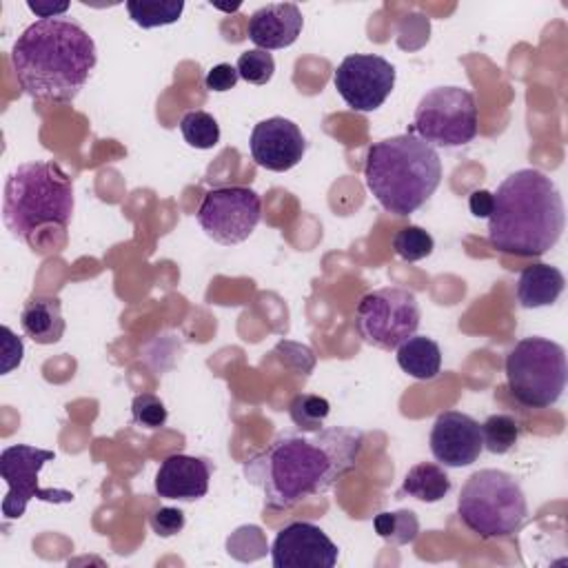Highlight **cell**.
Here are the masks:
<instances>
[{
    "label": "cell",
    "instance_id": "8",
    "mask_svg": "<svg viewBox=\"0 0 568 568\" xmlns=\"http://www.w3.org/2000/svg\"><path fill=\"white\" fill-rule=\"evenodd\" d=\"M479 113L475 95L464 87H435L415 106L408 133L430 146H462L475 140Z\"/></svg>",
    "mask_w": 568,
    "mask_h": 568
},
{
    "label": "cell",
    "instance_id": "25",
    "mask_svg": "<svg viewBox=\"0 0 568 568\" xmlns=\"http://www.w3.org/2000/svg\"><path fill=\"white\" fill-rule=\"evenodd\" d=\"M519 439V424L506 413H495L481 424L484 448L493 455L508 453Z\"/></svg>",
    "mask_w": 568,
    "mask_h": 568
},
{
    "label": "cell",
    "instance_id": "27",
    "mask_svg": "<svg viewBox=\"0 0 568 568\" xmlns=\"http://www.w3.org/2000/svg\"><path fill=\"white\" fill-rule=\"evenodd\" d=\"M433 248H435L433 235L415 224L399 229L393 237V251L404 262H419V260L428 257L433 253Z\"/></svg>",
    "mask_w": 568,
    "mask_h": 568
},
{
    "label": "cell",
    "instance_id": "21",
    "mask_svg": "<svg viewBox=\"0 0 568 568\" xmlns=\"http://www.w3.org/2000/svg\"><path fill=\"white\" fill-rule=\"evenodd\" d=\"M448 490H450V477L446 475L444 466L433 462H419L406 473L399 495H408L419 501L435 504L444 499Z\"/></svg>",
    "mask_w": 568,
    "mask_h": 568
},
{
    "label": "cell",
    "instance_id": "1",
    "mask_svg": "<svg viewBox=\"0 0 568 568\" xmlns=\"http://www.w3.org/2000/svg\"><path fill=\"white\" fill-rule=\"evenodd\" d=\"M364 435L351 426L284 430L242 466L244 479L260 488L266 508L286 510L328 493L357 466Z\"/></svg>",
    "mask_w": 568,
    "mask_h": 568
},
{
    "label": "cell",
    "instance_id": "12",
    "mask_svg": "<svg viewBox=\"0 0 568 568\" xmlns=\"http://www.w3.org/2000/svg\"><path fill=\"white\" fill-rule=\"evenodd\" d=\"M333 84L353 111L371 113L390 95L395 87V67L375 53H351L337 64Z\"/></svg>",
    "mask_w": 568,
    "mask_h": 568
},
{
    "label": "cell",
    "instance_id": "11",
    "mask_svg": "<svg viewBox=\"0 0 568 568\" xmlns=\"http://www.w3.org/2000/svg\"><path fill=\"white\" fill-rule=\"evenodd\" d=\"M195 220L213 242L240 244L262 220V197L248 186H217L204 193Z\"/></svg>",
    "mask_w": 568,
    "mask_h": 568
},
{
    "label": "cell",
    "instance_id": "24",
    "mask_svg": "<svg viewBox=\"0 0 568 568\" xmlns=\"http://www.w3.org/2000/svg\"><path fill=\"white\" fill-rule=\"evenodd\" d=\"M328 413H331L328 399L322 395H313V393H300L288 404V415H291L293 424L306 433L320 430L324 426Z\"/></svg>",
    "mask_w": 568,
    "mask_h": 568
},
{
    "label": "cell",
    "instance_id": "28",
    "mask_svg": "<svg viewBox=\"0 0 568 568\" xmlns=\"http://www.w3.org/2000/svg\"><path fill=\"white\" fill-rule=\"evenodd\" d=\"M237 75L251 84H266L273 78L275 71V60L268 51L264 49H251L240 53L237 62H235Z\"/></svg>",
    "mask_w": 568,
    "mask_h": 568
},
{
    "label": "cell",
    "instance_id": "30",
    "mask_svg": "<svg viewBox=\"0 0 568 568\" xmlns=\"http://www.w3.org/2000/svg\"><path fill=\"white\" fill-rule=\"evenodd\" d=\"M153 532L158 537H173L178 535L184 524H186V517L180 508H173V506H160L158 510H153L151 519H149Z\"/></svg>",
    "mask_w": 568,
    "mask_h": 568
},
{
    "label": "cell",
    "instance_id": "9",
    "mask_svg": "<svg viewBox=\"0 0 568 568\" xmlns=\"http://www.w3.org/2000/svg\"><path fill=\"white\" fill-rule=\"evenodd\" d=\"M419 302L402 286H384L366 293L355 308V328L359 337L379 348L395 351L419 328Z\"/></svg>",
    "mask_w": 568,
    "mask_h": 568
},
{
    "label": "cell",
    "instance_id": "29",
    "mask_svg": "<svg viewBox=\"0 0 568 568\" xmlns=\"http://www.w3.org/2000/svg\"><path fill=\"white\" fill-rule=\"evenodd\" d=\"M131 417L138 426L144 428H162L169 419V410L164 402L153 393H140L131 402Z\"/></svg>",
    "mask_w": 568,
    "mask_h": 568
},
{
    "label": "cell",
    "instance_id": "14",
    "mask_svg": "<svg viewBox=\"0 0 568 568\" xmlns=\"http://www.w3.org/2000/svg\"><path fill=\"white\" fill-rule=\"evenodd\" d=\"M428 444L442 466L464 468L475 464L484 450L481 426L468 413L444 410L433 422Z\"/></svg>",
    "mask_w": 568,
    "mask_h": 568
},
{
    "label": "cell",
    "instance_id": "10",
    "mask_svg": "<svg viewBox=\"0 0 568 568\" xmlns=\"http://www.w3.org/2000/svg\"><path fill=\"white\" fill-rule=\"evenodd\" d=\"M55 459L53 450L36 448L29 444H13L0 453V475L9 490L2 499L4 521L20 519L31 499L49 504H71L75 495L64 488H40L38 475L47 462Z\"/></svg>",
    "mask_w": 568,
    "mask_h": 568
},
{
    "label": "cell",
    "instance_id": "22",
    "mask_svg": "<svg viewBox=\"0 0 568 568\" xmlns=\"http://www.w3.org/2000/svg\"><path fill=\"white\" fill-rule=\"evenodd\" d=\"M129 18L142 29L166 27L180 20L184 11L182 0H129L126 2Z\"/></svg>",
    "mask_w": 568,
    "mask_h": 568
},
{
    "label": "cell",
    "instance_id": "13",
    "mask_svg": "<svg viewBox=\"0 0 568 568\" xmlns=\"http://www.w3.org/2000/svg\"><path fill=\"white\" fill-rule=\"evenodd\" d=\"M339 548L311 521L286 524L271 544L273 568H333Z\"/></svg>",
    "mask_w": 568,
    "mask_h": 568
},
{
    "label": "cell",
    "instance_id": "3",
    "mask_svg": "<svg viewBox=\"0 0 568 568\" xmlns=\"http://www.w3.org/2000/svg\"><path fill=\"white\" fill-rule=\"evenodd\" d=\"M564 224L561 193L539 169H517L493 193L488 242L499 253L539 257L559 242Z\"/></svg>",
    "mask_w": 568,
    "mask_h": 568
},
{
    "label": "cell",
    "instance_id": "17",
    "mask_svg": "<svg viewBox=\"0 0 568 568\" xmlns=\"http://www.w3.org/2000/svg\"><path fill=\"white\" fill-rule=\"evenodd\" d=\"M304 27L302 11L295 2H271L255 9L248 18V40L264 51L291 47Z\"/></svg>",
    "mask_w": 568,
    "mask_h": 568
},
{
    "label": "cell",
    "instance_id": "15",
    "mask_svg": "<svg viewBox=\"0 0 568 568\" xmlns=\"http://www.w3.org/2000/svg\"><path fill=\"white\" fill-rule=\"evenodd\" d=\"M248 146L257 166L282 173L300 164L306 153V138L293 120L273 115L253 126Z\"/></svg>",
    "mask_w": 568,
    "mask_h": 568
},
{
    "label": "cell",
    "instance_id": "34",
    "mask_svg": "<svg viewBox=\"0 0 568 568\" xmlns=\"http://www.w3.org/2000/svg\"><path fill=\"white\" fill-rule=\"evenodd\" d=\"M27 7L40 18V20H44V18H62V13L64 11H69V2H58V4H53V2H27Z\"/></svg>",
    "mask_w": 568,
    "mask_h": 568
},
{
    "label": "cell",
    "instance_id": "4",
    "mask_svg": "<svg viewBox=\"0 0 568 568\" xmlns=\"http://www.w3.org/2000/svg\"><path fill=\"white\" fill-rule=\"evenodd\" d=\"M364 182L384 211L410 215L437 191L442 160L437 149L417 135H393L368 146Z\"/></svg>",
    "mask_w": 568,
    "mask_h": 568
},
{
    "label": "cell",
    "instance_id": "16",
    "mask_svg": "<svg viewBox=\"0 0 568 568\" xmlns=\"http://www.w3.org/2000/svg\"><path fill=\"white\" fill-rule=\"evenodd\" d=\"M211 464L193 455H169L155 473V493L162 499L195 501L209 493Z\"/></svg>",
    "mask_w": 568,
    "mask_h": 568
},
{
    "label": "cell",
    "instance_id": "31",
    "mask_svg": "<svg viewBox=\"0 0 568 568\" xmlns=\"http://www.w3.org/2000/svg\"><path fill=\"white\" fill-rule=\"evenodd\" d=\"M237 80H240L237 69H235L233 64H229V62H220V64H215V67H211V69L206 71V75H204V87H206L209 91L222 93V91H231V89L237 84Z\"/></svg>",
    "mask_w": 568,
    "mask_h": 568
},
{
    "label": "cell",
    "instance_id": "18",
    "mask_svg": "<svg viewBox=\"0 0 568 568\" xmlns=\"http://www.w3.org/2000/svg\"><path fill=\"white\" fill-rule=\"evenodd\" d=\"M564 286L566 277L557 266L537 262L519 273L515 293L521 308H541L555 304L564 293Z\"/></svg>",
    "mask_w": 568,
    "mask_h": 568
},
{
    "label": "cell",
    "instance_id": "32",
    "mask_svg": "<svg viewBox=\"0 0 568 568\" xmlns=\"http://www.w3.org/2000/svg\"><path fill=\"white\" fill-rule=\"evenodd\" d=\"M2 333H4V342H2V375H7L11 368H16L22 362L24 346H22V339L16 337L9 326H2Z\"/></svg>",
    "mask_w": 568,
    "mask_h": 568
},
{
    "label": "cell",
    "instance_id": "23",
    "mask_svg": "<svg viewBox=\"0 0 568 568\" xmlns=\"http://www.w3.org/2000/svg\"><path fill=\"white\" fill-rule=\"evenodd\" d=\"M373 528L384 541L393 546H404L415 541L419 532V521L413 510H395V513L375 515Z\"/></svg>",
    "mask_w": 568,
    "mask_h": 568
},
{
    "label": "cell",
    "instance_id": "2",
    "mask_svg": "<svg viewBox=\"0 0 568 568\" xmlns=\"http://www.w3.org/2000/svg\"><path fill=\"white\" fill-rule=\"evenodd\" d=\"M95 62L93 38L71 18L36 20L11 49V67L20 87L51 102L75 100Z\"/></svg>",
    "mask_w": 568,
    "mask_h": 568
},
{
    "label": "cell",
    "instance_id": "5",
    "mask_svg": "<svg viewBox=\"0 0 568 568\" xmlns=\"http://www.w3.org/2000/svg\"><path fill=\"white\" fill-rule=\"evenodd\" d=\"M73 204V180L60 164L44 160L24 162L4 182L2 220L13 237L42 251V233H64Z\"/></svg>",
    "mask_w": 568,
    "mask_h": 568
},
{
    "label": "cell",
    "instance_id": "19",
    "mask_svg": "<svg viewBox=\"0 0 568 568\" xmlns=\"http://www.w3.org/2000/svg\"><path fill=\"white\" fill-rule=\"evenodd\" d=\"M22 331L36 344H55L64 335V317L62 304L58 297L38 295L31 297L20 313Z\"/></svg>",
    "mask_w": 568,
    "mask_h": 568
},
{
    "label": "cell",
    "instance_id": "20",
    "mask_svg": "<svg viewBox=\"0 0 568 568\" xmlns=\"http://www.w3.org/2000/svg\"><path fill=\"white\" fill-rule=\"evenodd\" d=\"M395 351L399 368L410 377L422 382L437 377L442 368V351L435 339L426 335H413L406 342H402Z\"/></svg>",
    "mask_w": 568,
    "mask_h": 568
},
{
    "label": "cell",
    "instance_id": "26",
    "mask_svg": "<svg viewBox=\"0 0 568 568\" xmlns=\"http://www.w3.org/2000/svg\"><path fill=\"white\" fill-rule=\"evenodd\" d=\"M180 133L193 149H213L220 142V124L206 111H189L180 120Z\"/></svg>",
    "mask_w": 568,
    "mask_h": 568
},
{
    "label": "cell",
    "instance_id": "6",
    "mask_svg": "<svg viewBox=\"0 0 568 568\" xmlns=\"http://www.w3.org/2000/svg\"><path fill=\"white\" fill-rule=\"evenodd\" d=\"M457 515L481 539L510 537L526 521L528 501L510 473L481 468L464 481L457 497Z\"/></svg>",
    "mask_w": 568,
    "mask_h": 568
},
{
    "label": "cell",
    "instance_id": "33",
    "mask_svg": "<svg viewBox=\"0 0 568 568\" xmlns=\"http://www.w3.org/2000/svg\"><path fill=\"white\" fill-rule=\"evenodd\" d=\"M468 209L475 217H486L488 220V215L493 211V193L486 191V189L473 191L470 197H468Z\"/></svg>",
    "mask_w": 568,
    "mask_h": 568
},
{
    "label": "cell",
    "instance_id": "7",
    "mask_svg": "<svg viewBox=\"0 0 568 568\" xmlns=\"http://www.w3.org/2000/svg\"><path fill=\"white\" fill-rule=\"evenodd\" d=\"M566 351L548 337H524L506 355L508 390L526 408L557 404L566 388Z\"/></svg>",
    "mask_w": 568,
    "mask_h": 568
}]
</instances>
